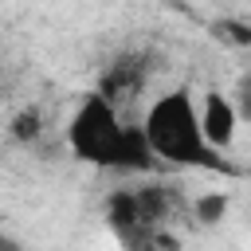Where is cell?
I'll return each instance as SVG.
<instances>
[{
  "label": "cell",
  "instance_id": "1",
  "mask_svg": "<svg viewBox=\"0 0 251 251\" xmlns=\"http://www.w3.org/2000/svg\"><path fill=\"white\" fill-rule=\"evenodd\" d=\"M67 145L78 161L94 165V169H118V173H149L157 165L141 126H122L118 110L98 98L86 94L78 102V110L71 114L67 126Z\"/></svg>",
  "mask_w": 251,
  "mask_h": 251
},
{
  "label": "cell",
  "instance_id": "2",
  "mask_svg": "<svg viewBox=\"0 0 251 251\" xmlns=\"http://www.w3.org/2000/svg\"><path fill=\"white\" fill-rule=\"evenodd\" d=\"M141 133H145V141H149V149H153L157 161L188 165V169H227L224 157H220L216 149H208L188 90L161 94V98L145 110Z\"/></svg>",
  "mask_w": 251,
  "mask_h": 251
},
{
  "label": "cell",
  "instance_id": "3",
  "mask_svg": "<svg viewBox=\"0 0 251 251\" xmlns=\"http://www.w3.org/2000/svg\"><path fill=\"white\" fill-rule=\"evenodd\" d=\"M196 118H200V133H204V141H208V149H227L231 141H235V126H239V118H235V106H231V98H224L220 90H208L204 94V106L196 110Z\"/></svg>",
  "mask_w": 251,
  "mask_h": 251
},
{
  "label": "cell",
  "instance_id": "4",
  "mask_svg": "<svg viewBox=\"0 0 251 251\" xmlns=\"http://www.w3.org/2000/svg\"><path fill=\"white\" fill-rule=\"evenodd\" d=\"M145 86V63H141V55H122V59H114L110 63V71L102 75V82H98V98H106L114 110H118V102H129V98H137V90Z\"/></svg>",
  "mask_w": 251,
  "mask_h": 251
},
{
  "label": "cell",
  "instance_id": "5",
  "mask_svg": "<svg viewBox=\"0 0 251 251\" xmlns=\"http://www.w3.org/2000/svg\"><path fill=\"white\" fill-rule=\"evenodd\" d=\"M106 224H110V231L122 239V247L129 251V247H137L153 227H145L141 224V212H137V200H133V192H126V188H118V192H110V200H106Z\"/></svg>",
  "mask_w": 251,
  "mask_h": 251
},
{
  "label": "cell",
  "instance_id": "6",
  "mask_svg": "<svg viewBox=\"0 0 251 251\" xmlns=\"http://www.w3.org/2000/svg\"><path fill=\"white\" fill-rule=\"evenodd\" d=\"M133 200H137L141 224L153 227V231H165V224H169V216H173V208H176V192H173L169 184H145V188L133 192Z\"/></svg>",
  "mask_w": 251,
  "mask_h": 251
},
{
  "label": "cell",
  "instance_id": "7",
  "mask_svg": "<svg viewBox=\"0 0 251 251\" xmlns=\"http://www.w3.org/2000/svg\"><path fill=\"white\" fill-rule=\"evenodd\" d=\"M227 208H231V196H227V192H204V196H196L192 216H196L204 227H212V224H220V220L227 216Z\"/></svg>",
  "mask_w": 251,
  "mask_h": 251
},
{
  "label": "cell",
  "instance_id": "8",
  "mask_svg": "<svg viewBox=\"0 0 251 251\" xmlns=\"http://www.w3.org/2000/svg\"><path fill=\"white\" fill-rule=\"evenodd\" d=\"M39 133H43V114H39V110H20V114L12 118V137H16V141L31 145Z\"/></svg>",
  "mask_w": 251,
  "mask_h": 251
},
{
  "label": "cell",
  "instance_id": "9",
  "mask_svg": "<svg viewBox=\"0 0 251 251\" xmlns=\"http://www.w3.org/2000/svg\"><path fill=\"white\" fill-rule=\"evenodd\" d=\"M216 35L220 39H231L235 47H251V24L247 20H220L216 24Z\"/></svg>",
  "mask_w": 251,
  "mask_h": 251
},
{
  "label": "cell",
  "instance_id": "10",
  "mask_svg": "<svg viewBox=\"0 0 251 251\" xmlns=\"http://www.w3.org/2000/svg\"><path fill=\"white\" fill-rule=\"evenodd\" d=\"M129 251H180V239L165 227V231H149L137 247H129Z\"/></svg>",
  "mask_w": 251,
  "mask_h": 251
},
{
  "label": "cell",
  "instance_id": "11",
  "mask_svg": "<svg viewBox=\"0 0 251 251\" xmlns=\"http://www.w3.org/2000/svg\"><path fill=\"white\" fill-rule=\"evenodd\" d=\"M235 118H243V122H251V75L239 82V90H235Z\"/></svg>",
  "mask_w": 251,
  "mask_h": 251
},
{
  "label": "cell",
  "instance_id": "12",
  "mask_svg": "<svg viewBox=\"0 0 251 251\" xmlns=\"http://www.w3.org/2000/svg\"><path fill=\"white\" fill-rule=\"evenodd\" d=\"M0 251H16V243H12V239H8L4 231H0Z\"/></svg>",
  "mask_w": 251,
  "mask_h": 251
}]
</instances>
